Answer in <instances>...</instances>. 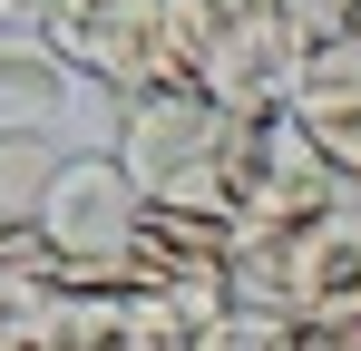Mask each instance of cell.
I'll use <instances>...</instances> for the list:
<instances>
[{"instance_id":"1","label":"cell","mask_w":361,"mask_h":351,"mask_svg":"<svg viewBox=\"0 0 361 351\" xmlns=\"http://www.w3.org/2000/svg\"><path fill=\"white\" fill-rule=\"evenodd\" d=\"M302 49L312 30L293 0H166V78L225 117H283Z\"/></svg>"},{"instance_id":"2","label":"cell","mask_w":361,"mask_h":351,"mask_svg":"<svg viewBox=\"0 0 361 351\" xmlns=\"http://www.w3.org/2000/svg\"><path fill=\"white\" fill-rule=\"evenodd\" d=\"M244 147H254V117H225L195 88H147L118 108V166L147 205H176V215H225L235 225V185H244Z\"/></svg>"},{"instance_id":"3","label":"cell","mask_w":361,"mask_h":351,"mask_svg":"<svg viewBox=\"0 0 361 351\" xmlns=\"http://www.w3.org/2000/svg\"><path fill=\"white\" fill-rule=\"evenodd\" d=\"M235 302L274 322H342L361 312V195L293 234H244L235 244Z\"/></svg>"},{"instance_id":"4","label":"cell","mask_w":361,"mask_h":351,"mask_svg":"<svg viewBox=\"0 0 361 351\" xmlns=\"http://www.w3.org/2000/svg\"><path fill=\"white\" fill-rule=\"evenodd\" d=\"M147 215V195L127 185L118 147H78L59 156L39 195V273H127V234Z\"/></svg>"},{"instance_id":"5","label":"cell","mask_w":361,"mask_h":351,"mask_svg":"<svg viewBox=\"0 0 361 351\" xmlns=\"http://www.w3.org/2000/svg\"><path fill=\"white\" fill-rule=\"evenodd\" d=\"M30 20H39V39H49L78 78H98L118 108L147 98V88H176V78H166V0H39Z\"/></svg>"},{"instance_id":"6","label":"cell","mask_w":361,"mask_h":351,"mask_svg":"<svg viewBox=\"0 0 361 351\" xmlns=\"http://www.w3.org/2000/svg\"><path fill=\"white\" fill-rule=\"evenodd\" d=\"M283 117L302 127V147L332 176L361 185V30H332V39L302 49V78H293V98H283Z\"/></svg>"},{"instance_id":"7","label":"cell","mask_w":361,"mask_h":351,"mask_svg":"<svg viewBox=\"0 0 361 351\" xmlns=\"http://www.w3.org/2000/svg\"><path fill=\"white\" fill-rule=\"evenodd\" d=\"M68 88H78V68L39 30H0V137H49Z\"/></svg>"},{"instance_id":"8","label":"cell","mask_w":361,"mask_h":351,"mask_svg":"<svg viewBox=\"0 0 361 351\" xmlns=\"http://www.w3.org/2000/svg\"><path fill=\"white\" fill-rule=\"evenodd\" d=\"M49 176H59V147H49V137H0V225L39 234V195H49Z\"/></svg>"},{"instance_id":"9","label":"cell","mask_w":361,"mask_h":351,"mask_svg":"<svg viewBox=\"0 0 361 351\" xmlns=\"http://www.w3.org/2000/svg\"><path fill=\"white\" fill-rule=\"evenodd\" d=\"M49 322H59V292L39 264H0V351H49Z\"/></svg>"},{"instance_id":"10","label":"cell","mask_w":361,"mask_h":351,"mask_svg":"<svg viewBox=\"0 0 361 351\" xmlns=\"http://www.w3.org/2000/svg\"><path fill=\"white\" fill-rule=\"evenodd\" d=\"M215 351H302V332L274 322V312H235V322L215 332Z\"/></svg>"},{"instance_id":"11","label":"cell","mask_w":361,"mask_h":351,"mask_svg":"<svg viewBox=\"0 0 361 351\" xmlns=\"http://www.w3.org/2000/svg\"><path fill=\"white\" fill-rule=\"evenodd\" d=\"M30 10H39V0H0V30H10V20H30Z\"/></svg>"},{"instance_id":"12","label":"cell","mask_w":361,"mask_h":351,"mask_svg":"<svg viewBox=\"0 0 361 351\" xmlns=\"http://www.w3.org/2000/svg\"><path fill=\"white\" fill-rule=\"evenodd\" d=\"M352 30H361V20H352Z\"/></svg>"}]
</instances>
